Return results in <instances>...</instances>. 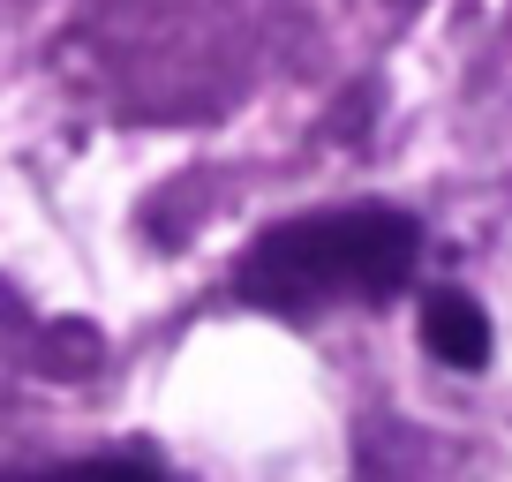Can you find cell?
Returning a JSON list of instances; mask_svg holds the SVG:
<instances>
[{
    "instance_id": "1",
    "label": "cell",
    "mask_w": 512,
    "mask_h": 482,
    "mask_svg": "<svg viewBox=\"0 0 512 482\" xmlns=\"http://www.w3.org/2000/svg\"><path fill=\"white\" fill-rule=\"evenodd\" d=\"M422 272V219L400 204H324L279 219L241 249L234 302L309 324L324 309H384Z\"/></svg>"
},
{
    "instance_id": "2",
    "label": "cell",
    "mask_w": 512,
    "mask_h": 482,
    "mask_svg": "<svg viewBox=\"0 0 512 482\" xmlns=\"http://www.w3.org/2000/svg\"><path fill=\"white\" fill-rule=\"evenodd\" d=\"M422 347H430V362H445V370H490V317H482V302L467 287H437L422 294Z\"/></svg>"
},
{
    "instance_id": "3",
    "label": "cell",
    "mask_w": 512,
    "mask_h": 482,
    "mask_svg": "<svg viewBox=\"0 0 512 482\" xmlns=\"http://www.w3.org/2000/svg\"><path fill=\"white\" fill-rule=\"evenodd\" d=\"M0 482H181L174 467L136 460V452H91V460H46V467H8Z\"/></svg>"
}]
</instances>
